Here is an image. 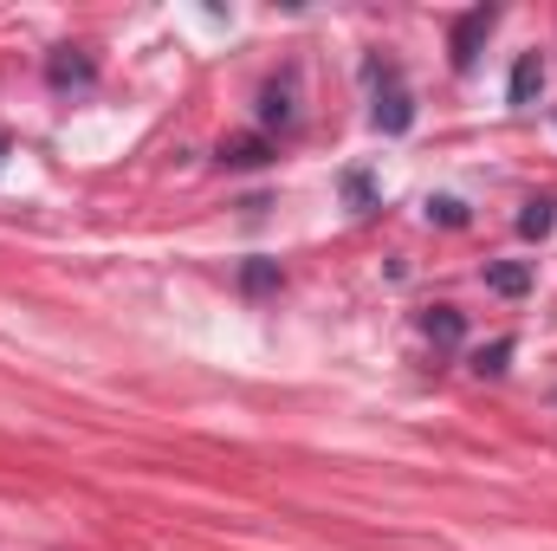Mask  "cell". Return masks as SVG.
<instances>
[{"label": "cell", "instance_id": "cell-1", "mask_svg": "<svg viewBox=\"0 0 557 551\" xmlns=\"http://www.w3.org/2000/svg\"><path fill=\"white\" fill-rule=\"evenodd\" d=\"M486 33H493V7H473V13H460V20H454V65H460V72L480 59Z\"/></svg>", "mask_w": 557, "mask_h": 551}, {"label": "cell", "instance_id": "cell-2", "mask_svg": "<svg viewBox=\"0 0 557 551\" xmlns=\"http://www.w3.org/2000/svg\"><path fill=\"white\" fill-rule=\"evenodd\" d=\"M376 124H383V131H389V137H396V131H409V124H416V105H409V91H403V85H396V78H389V85H383V91H376Z\"/></svg>", "mask_w": 557, "mask_h": 551}, {"label": "cell", "instance_id": "cell-3", "mask_svg": "<svg viewBox=\"0 0 557 551\" xmlns=\"http://www.w3.org/2000/svg\"><path fill=\"white\" fill-rule=\"evenodd\" d=\"M539 91H545V59H539V52H525V59L512 65V105H532Z\"/></svg>", "mask_w": 557, "mask_h": 551}, {"label": "cell", "instance_id": "cell-4", "mask_svg": "<svg viewBox=\"0 0 557 551\" xmlns=\"http://www.w3.org/2000/svg\"><path fill=\"white\" fill-rule=\"evenodd\" d=\"M421 331H428L434 344H447V351H454V344L467 338V325H460V311H454V305H434V311L421 318Z\"/></svg>", "mask_w": 557, "mask_h": 551}, {"label": "cell", "instance_id": "cell-5", "mask_svg": "<svg viewBox=\"0 0 557 551\" xmlns=\"http://www.w3.org/2000/svg\"><path fill=\"white\" fill-rule=\"evenodd\" d=\"M486 285H493L499 298H525V292H532V267H519V260H506V267H486Z\"/></svg>", "mask_w": 557, "mask_h": 551}, {"label": "cell", "instance_id": "cell-6", "mask_svg": "<svg viewBox=\"0 0 557 551\" xmlns=\"http://www.w3.org/2000/svg\"><path fill=\"white\" fill-rule=\"evenodd\" d=\"M221 162H234V169H253V162H267V143H260V137L221 143Z\"/></svg>", "mask_w": 557, "mask_h": 551}, {"label": "cell", "instance_id": "cell-7", "mask_svg": "<svg viewBox=\"0 0 557 551\" xmlns=\"http://www.w3.org/2000/svg\"><path fill=\"white\" fill-rule=\"evenodd\" d=\"M552 201H532V208H525V215H519V234H532V241H539V234H552Z\"/></svg>", "mask_w": 557, "mask_h": 551}, {"label": "cell", "instance_id": "cell-8", "mask_svg": "<svg viewBox=\"0 0 557 551\" xmlns=\"http://www.w3.org/2000/svg\"><path fill=\"white\" fill-rule=\"evenodd\" d=\"M240 285H247V292H273V285H278V267H273V260H253V267L240 273Z\"/></svg>", "mask_w": 557, "mask_h": 551}, {"label": "cell", "instance_id": "cell-9", "mask_svg": "<svg viewBox=\"0 0 557 551\" xmlns=\"http://www.w3.org/2000/svg\"><path fill=\"white\" fill-rule=\"evenodd\" d=\"M506 357H512V338H506V344H493V351H480V357H473V370H480V377H499V370H506Z\"/></svg>", "mask_w": 557, "mask_h": 551}, {"label": "cell", "instance_id": "cell-10", "mask_svg": "<svg viewBox=\"0 0 557 551\" xmlns=\"http://www.w3.org/2000/svg\"><path fill=\"white\" fill-rule=\"evenodd\" d=\"M428 221H447V228H460V221H467V208L441 195V201H428Z\"/></svg>", "mask_w": 557, "mask_h": 551}, {"label": "cell", "instance_id": "cell-11", "mask_svg": "<svg viewBox=\"0 0 557 551\" xmlns=\"http://www.w3.org/2000/svg\"><path fill=\"white\" fill-rule=\"evenodd\" d=\"M52 78L65 85V78H91V65L85 59H52Z\"/></svg>", "mask_w": 557, "mask_h": 551}]
</instances>
